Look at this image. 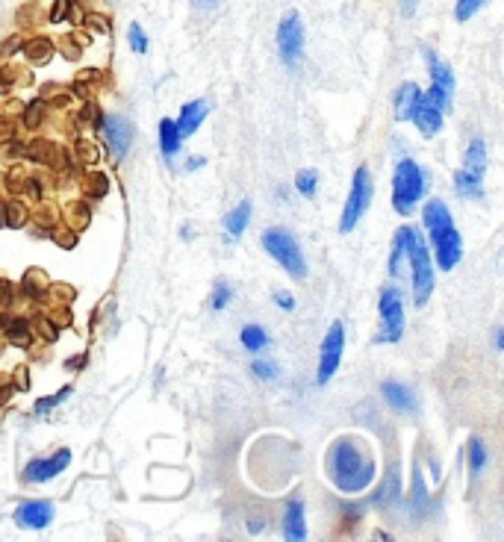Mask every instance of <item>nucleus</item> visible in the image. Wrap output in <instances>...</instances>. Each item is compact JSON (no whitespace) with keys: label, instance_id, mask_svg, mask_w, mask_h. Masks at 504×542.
I'll list each match as a JSON object with an SVG mask.
<instances>
[{"label":"nucleus","instance_id":"4c0bfd02","mask_svg":"<svg viewBox=\"0 0 504 542\" xmlns=\"http://www.w3.org/2000/svg\"><path fill=\"white\" fill-rule=\"evenodd\" d=\"M254 375H260L262 380H274V377H277V368H274L272 363H262V360H260V363H254Z\"/></svg>","mask_w":504,"mask_h":542},{"label":"nucleus","instance_id":"473e14b6","mask_svg":"<svg viewBox=\"0 0 504 542\" xmlns=\"http://www.w3.org/2000/svg\"><path fill=\"white\" fill-rule=\"evenodd\" d=\"M130 45H133L136 54H144V50H148V38H144L139 24H130Z\"/></svg>","mask_w":504,"mask_h":542},{"label":"nucleus","instance_id":"a18cd8bd","mask_svg":"<svg viewBox=\"0 0 504 542\" xmlns=\"http://www.w3.org/2000/svg\"><path fill=\"white\" fill-rule=\"evenodd\" d=\"M18 386L27 389V368H21V372H18Z\"/></svg>","mask_w":504,"mask_h":542},{"label":"nucleus","instance_id":"b1692460","mask_svg":"<svg viewBox=\"0 0 504 542\" xmlns=\"http://www.w3.org/2000/svg\"><path fill=\"white\" fill-rule=\"evenodd\" d=\"M265 342H269V336H265V330H262L260 324H248V327H242V345H245L248 351H260Z\"/></svg>","mask_w":504,"mask_h":542},{"label":"nucleus","instance_id":"4be33fe9","mask_svg":"<svg viewBox=\"0 0 504 542\" xmlns=\"http://www.w3.org/2000/svg\"><path fill=\"white\" fill-rule=\"evenodd\" d=\"M248 218H251V204L242 201L233 213H228V218H224V227H228L230 236H242L245 227H248Z\"/></svg>","mask_w":504,"mask_h":542},{"label":"nucleus","instance_id":"412c9836","mask_svg":"<svg viewBox=\"0 0 504 542\" xmlns=\"http://www.w3.org/2000/svg\"><path fill=\"white\" fill-rule=\"evenodd\" d=\"M27 153H30V160L36 163H50V165H62V151L57 148V144H50V142H33L30 148H27Z\"/></svg>","mask_w":504,"mask_h":542},{"label":"nucleus","instance_id":"a19ab883","mask_svg":"<svg viewBox=\"0 0 504 542\" xmlns=\"http://www.w3.org/2000/svg\"><path fill=\"white\" fill-rule=\"evenodd\" d=\"M0 301H3V303L12 301V286H9L6 280H0Z\"/></svg>","mask_w":504,"mask_h":542},{"label":"nucleus","instance_id":"e433bc0d","mask_svg":"<svg viewBox=\"0 0 504 542\" xmlns=\"http://www.w3.org/2000/svg\"><path fill=\"white\" fill-rule=\"evenodd\" d=\"M68 9H71V0H57V3H53V9H50V21L53 24L65 21V18H68Z\"/></svg>","mask_w":504,"mask_h":542},{"label":"nucleus","instance_id":"49530a36","mask_svg":"<svg viewBox=\"0 0 504 542\" xmlns=\"http://www.w3.org/2000/svg\"><path fill=\"white\" fill-rule=\"evenodd\" d=\"M86 363V356H80V360H68V368H83Z\"/></svg>","mask_w":504,"mask_h":542},{"label":"nucleus","instance_id":"39448f33","mask_svg":"<svg viewBox=\"0 0 504 542\" xmlns=\"http://www.w3.org/2000/svg\"><path fill=\"white\" fill-rule=\"evenodd\" d=\"M262 248L269 250V254L281 262L292 277H295V280H304V277H307V262H304V254H301L298 242L292 239V233L277 230V227L265 230L262 233Z\"/></svg>","mask_w":504,"mask_h":542},{"label":"nucleus","instance_id":"9d476101","mask_svg":"<svg viewBox=\"0 0 504 542\" xmlns=\"http://www.w3.org/2000/svg\"><path fill=\"white\" fill-rule=\"evenodd\" d=\"M342 348H345V327L336 322L327 330V336L322 342V360H318V383H327L336 375L339 360H342Z\"/></svg>","mask_w":504,"mask_h":542},{"label":"nucleus","instance_id":"72a5a7b5","mask_svg":"<svg viewBox=\"0 0 504 542\" xmlns=\"http://www.w3.org/2000/svg\"><path fill=\"white\" fill-rule=\"evenodd\" d=\"M77 153H80V160L89 163V165H91V163H98V156H101V153H98V148H95L91 142H80V144H77Z\"/></svg>","mask_w":504,"mask_h":542},{"label":"nucleus","instance_id":"c03bdc74","mask_svg":"<svg viewBox=\"0 0 504 542\" xmlns=\"http://www.w3.org/2000/svg\"><path fill=\"white\" fill-rule=\"evenodd\" d=\"M0 227H6V201H0Z\"/></svg>","mask_w":504,"mask_h":542},{"label":"nucleus","instance_id":"ea45409f","mask_svg":"<svg viewBox=\"0 0 504 542\" xmlns=\"http://www.w3.org/2000/svg\"><path fill=\"white\" fill-rule=\"evenodd\" d=\"M9 89H12V74L0 68V95H6Z\"/></svg>","mask_w":504,"mask_h":542},{"label":"nucleus","instance_id":"58836bf2","mask_svg":"<svg viewBox=\"0 0 504 542\" xmlns=\"http://www.w3.org/2000/svg\"><path fill=\"white\" fill-rule=\"evenodd\" d=\"M12 136H15V127H12L9 118L0 115V139H12Z\"/></svg>","mask_w":504,"mask_h":542},{"label":"nucleus","instance_id":"cd10ccee","mask_svg":"<svg viewBox=\"0 0 504 542\" xmlns=\"http://www.w3.org/2000/svg\"><path fill=\"white\" fill-rule=\"evenodd\" d=\"M487 0H457V9H454V18L457 21H469L477 9H481Z\"/></svg>","mask_w":504,"mask_h":542},{"label":"nucleus","instance_id":"7ed1b4c3","mask_svg":"<svg viewBox=\"0 0 504 542\" xmlns=\"http://www.w3.org/2000/svg\"><path fill=\"white\" fill-rule=\"evenodd\" d=\"M398 242L404 248V257H407V266L413 271V295H416V303H424L433 292V266H431V257H428V248H424L422 236L413 230V227H401L395 236Z\"/></svg>","mask_w":504,"mask_h":542},{"label":"nucleus","instance_id":"2f4dec72","mask_svg":"<svg viewBox=\"0 0 504 542\" xmlns=\"http://www.w3.org/2000/svg\"><path fill=\"white\" fill-rule=\"evenodd\" d=\"M24 289H27V292H30V298H42V295H45V280H42V274H38V271L27 274Z\"/></svg>","mask_w":504,"mask_h":542},{"label":"nucleus","instance_id":"9b49d317","mask_svg":"<svg viewBox=\"0 0 504 542\" xmlns=\"http://www.w3.org/2000/svg\"><path fill=\"white\" fill-rule=\"evenodd\" d=\"M101 130L106 142H110V148L115 156H124L130 151V142H133V127L124 115H106L101 118Z\"/></svg>","mask_w":504,"mask_h":542},{"label":"nucleus","instance_id":"a878e982","mask_svg":"<svg viewBox=\"0 0 504 542\" xmlns=\"http://www.w3.org/2000/svg\"><path fill=\"white\" fill-rule=\"evenodd\" d=\"M295 186H298L301 195L313 197L316 195V186H318V174H316V171H301V174L295 177Z\"/></svg>","mask_w":504,"mask_h":542},{"label":"nucleus","instance_id":"20e7f679","mask_svg":"<svg viewBox=\"0 0 504 542\" xmlns=\"http://www.w3.org/2000/svg\"><path fill=\"white\" fill-rule=\"evenodd\" d=\"M424 195V174L413 160H401L392 177V204L398 216H410Z\"/></svg>","mask_w":504,"mask_h":542},{"label":"nucleus","instance_id":"393cba45","mask_svg":"<svg viewBox=\"0 0 504 542\" xmlns=\"http://www.w3.org/2000/svg\"><path fill=\"white\" fill-rule=\"evenodd\" d=\"M42 118H45V103L42 100L27 103V110H24V127L27 130H36L38 124H42Z\"/></svg>","mask_w":504,"mask_h":542},{"label":"nucleus","instance_id":"6ab92c4d","mask_svg":"<svg viewBox=\"0 0 504 542\" xmlns=\"http://www.w3.org/2000/svg\"><path fill=\"white\" fill-rule=\"evenodd\" d=\"M416 98H419V89L413 83L398 86V91H395V118H398V121H407V118L413 115Z\"/></svg>","mask_w":504,"mask_h":542},{"label":"nucleus","instance_id":"c756f323","mask_svg":"<svg viewBox=\"0 0 504 542\" xmlns=\"http://www.w3.org/2000/svg\"><path fill=\"white\" fill-rule=\"evenodd\" d=\"M106 189H110V180H106V174H89V189H86L89 197H103Z\"/></svg>","mask_w":504,"mask_h":542},{"label":"nucleus","instance_id":"f704fd0d","mask_svg":"<svg viewBox=\"0 0 504 542\" xmlns=\"http://www.w3.org/2000/svg\"><path fill=\"white\" fill-rule=\"evenodd\" d=\"M230 301V286H216V292H212V310H224Z\"/></svg>","mask_w":504,"mask_h":542},{"label":"nucleus","instance_id":"aec40b11","mask_svg":"<svg viewBox=\"0 0 504 542\" xmlns=\"http://www.w3.org/2000/svg\"><path fill=\"white\" fill-rule=\"evenodd\" d=\"M159 142H163L165 160H171L175 153H180V133H177V127H175L171 118H163V121H159Z\"/></svg>","mask_w":504,"mask_h":542},{"label":"nucleus","instance_id":"de8ad7c7","mask_svg":"<svg viewBox=\"0 0 504 542\" xmlns=\"http://www.w3.org/2000/svg\"><path fill=\"white\" fill-rule=\"evenodd\" d=\"M18 45H21V42H6V45H3V54H12V50H18Z\"/></svg>","mask_w":504,"mask_h":542},{"label":"nucleus","instance_id":"4468645a","mask_svg":"<svg viewBox=\"0 0 504 542\" xmlns=\"http://www.w3.org/2000/svg\"><path fill=\"white\" fill-rule=\"evenodd\" d=\"M15 522L21 527H30V531H42V527H47L53 522V507L47 501H27V504L18 507Z\"/></svg>","mask_w":504,"mask_h":542},{"label":"nucleus","instance_id":"37998d69","mask_svg":"<svg viewBox=\"0 0 504 542\" xmlns=\"http://www.w3.org/2000/svg\"><path fill=\"white\" fill-rule=\"evenodd\" d=\"M401 6H404V15H413V12H416V0H401Z\"/></svg>","mask_w":504,"mask_h":542},{"label":"nucleus","instance_id":"f3484780","mask_svg":"<svg viewBox=\"0 0 504 542\" xmlns=\"http://www.w3.org/2000/svg\"><path fill=\"white\" fill-rule=\"evenodd\" d=\"M383 398H387L390 407L398 409V413H407V409L416 407V401H413V395H410V389L401 386V383H395V380L383 383Z\"/></svg>","mask_w":504,"mask_h":542},{"label":"nucleus","instance_id":"f8f14e48","mask_svg":"<svg viewBox=\"0 0 504 542\" xmlns=\"http://www.w3.org/2000/svg\"><path fill=\"white\" fill-rule=\"evenodd\" d=\"M71 462V451L68 448H62V451H57L53 457H45V460H33L30 466H27V481H33V483H45L50 478H57L59 472H65V466Z\"/></svg>","mask_w":504,"mask_h":542},{"label":"nucleus","instance_id":"09e8293b","mask_svg":"<svg viewBox=\"0 0 504 542\" xmlns=\"http://www.w3.org/2000/svg\"><path fill=\"white\" fill-rule=\"evenodd\" d=\"M198 3L207 6V9H212V6H216V0H198Z\"/></svg>","mask_w":504,"mask_h":542},{"label":"nucleus","instance_id":"7c9ffc66","mask_svg":"<svg viewBox=\"0 0 504 542\" xmlns=\"http://www.w3.org/2000/svg\"><path fill=\"white\" fill-rule=\"evenodd\" d=\"M469 454H472V472L477 474V472L487 466V451H484L481 439H472V442H469Z\"/></svg>","mask_w":504,"mask_h":542},{"label":"nucleus","instance_id":"f03ea898","mask_svg":"<svg viewBox=\"0 0 504 542\" xmlns=\"http://www.w3.org/2000/svg\"><path fill=\"white\" fill-rule=\"evenodd\" d=\"M424 224L433 236V250H436V259H440V269L448 271L454 269L460 257H463V242H460V233L454 230V221H451V213L445 209L443 201H428L424 204V213H422Z\"/></svg>","mask_w":504,"mask_h":542},{"label":"nucleus","instance_id":"bb28decb","mask_svg":"<svg viewBox=\"0 0 504 542\" xmlns=\"http://www.w3.org/2000/svg\"><path fill=\"white\" fill-rule=\"evenodd\" d=\"M68 395H71V386H65V389H62V392H57V395H47V398H38V401H36V413H38V416H45L50 407L62 404L65 398H68Z\"/></svg>","mask_w":504,"mask_h":542},{"label":"nucleus","instance_id":"5701e85b","mask_svg":"<svg viewBox=\"0 0 504 542\" xmlns=\"http://www.w3.org/2000/svg\"><path fill=\"white\" fill-rule=\"evenodd\" d=\"M27 57H30V62H36V65H45L53 57V42L50 38H33V42L27 45Z\"/></svg>","mask_w":504,"mask_h":542},{"label":"nucleus","instance_id":"2eb2a0df","mask_svg":"<svg viewBox=\"0 0 504 542\" xmlns=\"http://www.w3.org/2000/svg\"><path fill=\"white\" fill-rule=\"evenodd\" d=\"M204 115H207V103H204V100H192V103H186L183 112H180V121L175 124V127H177V133H180V139H183V136H192L195 130H198V124L204 121Z\"/></svg>","mask_w":504,"mask_h":542},{"label":"nucleus","instance_id":"a211bd4d","mask_svg":"<svg viewBox=\"0 0 504 542\" xmlns=\"http://www.w3.org/2000/svg\"><path fill=\"white\" fill-rule=\"evenodd\" d=\"M484 168H487V144L481 139H475L469 144V153H466V168L463 174H469L475 180H484Z\"/></svg>","mask_w":504,"mask_h":542},{"label":"nucleus","instance_id":"79ce46f5","mask_svg":"<svg viewBox=\"0 0 504 542\" xmlns=\"http://www.w3.org/2000/svg\"><path fill=\"white\" fill-rule=\"evenodd\" d=\"M277 303H281L283 310H292V307H295V301H292L286 292H277Z\"/></svg>","mask_w":504,"mask_h":542},{"label":"nucleus","instance_id":"c85d7f7f","mask_svg":"<svg viewBox=\"0 0 504 542\" xmlns=\"http://www.w3.org/2000/svg\"><path fill=\"white\" fill-rule=\"evenodd\" d=\"M27 221V209L15 201H6V227H21Z\"/></svg>","mask_w":504,"mask_h":542},{"label":"nucleus","instance_id":"dca6fc26","mask_svg":"<svg viewBox=\"0 0 504 542\" xmlns=\"http://www.w3.org/2000/svg\"><path fill=\"white\" fill-rule=\"evenodd\" d=\"M283 536L286 539H295V542L307 536V525H304V507H301V501H289V504H286Z\"/></svg>","mask_w":504,"mask_h":542},{"label":"nucleus","instance_id":"c9c22d12","mask_svg":"<svg viewBox=\"0 0 504 542\" xmlns=\"http://www.w3.org/2000/svg\"><path fill=\"white\" fill-rule=\"evenodd\" d=\"M36 327H38V333H42L47 342H57V333H59V330L50 324V319H45V315H38V319H36Z\"/></svg>","mask_w":504,"mask_h":542},{"label":"nucleus","instance_id":"1a4fd4ad","mask_svg":"<svg viewBox=\"0 0 504 542\" xmlns=\"http://www.w3.org/2000/svg\"><path fill=\"white\" fill-rule=\"evenodd\" d=\"M277 47H281V57L286 65H295L301 59V50H304V24L301 18L292 12L281 21L277 27Z\"/></svg>","mask_w":504,"mask_h":542},{"label":"nucleus","instance_id":"423d86ee","mask_svg":"<svg viewBox=\"0 0 504 542\" xmlns=\"http://www.w3.org/2000/svg\"><path fill=\"white\" fill-rule=\"evenodd\" d=\"M369 201H371V177H369V168L360 165L354 171V183H351V195H348V204H345V213H342V221H339V230L342 233H351L354 224L363 218V213L369 209Z\"/></svg>","mask_w":504,"mask_h":542},{"label":"nucleus","instance_id":"f257e3e1","mask_svg":"<svg viewBox=\"0 0 504 542\" xmlns=\"http://www.w3.org/2000/svg\"><path fill=\"white\" fill-rule=\"evenodd\" d=\"M327 474L342 492H363L375 478V462L369 451L354 439H336L327 454Z\"/></svg>","mask_w":504,"mask_h":542},{"label":"nucleus","instance_id":"0eeeda50","mask_svg":"<svg viewBox=\"0 0 504 542\" xmlns=\"http://www.w3.org/2000/svg\"><path fill=\"white\" fill-rule=\"evenodd\" d=\"M404 333V303L398 289L380 292V336L378 342H398Z\"/></svg>","mask_w":504,"mask_h":542},{"label":"nucleus","instance_id":"6e6552de","mask_svg":"<svg viewBox=\"0 0 504 542\" xmlns=\"http://www.w3.org/2000/svg\"><path fill=\"white\" fill-rule=\"evenodd\" d=\"M428 71H431V91H428V100L436 103L440 110H451V98H454V74H451L448 65L436 57V54H428Z\"/></svg>","mask_w":504,"mask_h":542},{"label":"nucleus","instance_id":"ddd939ff","mask_svg":"<svg viewBox=\"0 0 504 542\" xmlns=\"http://www.w3.org/2000/svg\"><path fill=\"white\" fill-rule=\"evenodd\" d=\"M416 121V127L422 130L424 136H436L443 130V110L436 107V103L428 100V95H422L419 91V98H416V107H413V115H410Z\"/></svg>","mask_w":504,"mask_h":542}]
</instances>
